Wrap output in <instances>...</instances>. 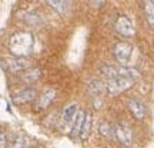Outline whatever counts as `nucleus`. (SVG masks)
I'll return each instance as SVG.
<instances>
[{"instance_id":"f257e3e1","label":"nucleus","mask_w":154,"mask_h":148,"mask_svg":"<svg viewBox=\"0 0 154 148\" xmlns=\"http://www.w3.org/2000/svg\"><path fill=\"white\" fill-rule=\"evenodd\" d=\"M9 51L14 57H27L34 50V36L30 32L22 30L11 34L7 43Z\"/></svg>"},{"instance_id":"f03ea898","label":"nucleus","mask_w":154,"mask_h":148,"mask_svg":"<svg viewBox=\"0 0 154 148\" xmlns=\"http://www.w3.org/2000/svg\"><path fill=\"white\" fill-rule=\"evenodd\" d=\"M100 73L103 74L104 77L107 78H114V77H127V78H133V80H137L140 77V71L133 68V67H128V66H103L100 68Z\"/></svg>"},{"instance_id":"7ed1b4c3","label":"nucleus","mask_w":154,"mask_h":148,"mask_svg":"<svg viewBox=\"0 0 154 148\" xmlns=\"http://www.w3.org/2000/svg\"><path fill=\"white\" fill-rule=\"evenodd\" d=\"M133 78H127V77H114V78H109V81L106 83V87H107V94L110 97H117L123 94L124 91L130 90L134 86Z\"/></svg>"},{"instance_id":"20e7f679","label":"nucleus","mask_w":154,"mask_h":148,"mask_svg":"<svg viewBox=\"0 0 154 148\" xmlns=\"http://www.w3.org/2000/svg\"><path fill=\"white\" fill-rule=\"evenodd\" d=\"M113 54H114V59L119 64L130 66L133 61V56H134V47L127 41H120L114 46Z\"/></svg>"},{"instance_id":"39448f33","label":"nucleus","mask_w":154,"mask_h":148,"mask_svg":"<svg viewBox=\"0 0 154 148\" xmlns=\"http://www.w3.org/2000/svg\"><path fill=\"white\" fill-rule=\"evenodd\" d=\"M114 30L117 33L126 38H131L136 36V27L131 19L126 14H120L114 22Z\"/></svg>"},{"instance_id":"423d86ee","label":"nucleus","mask_w":154,"mask_h":148,"mask_svg":"<svg viewBox=\"0 0 154 148\" xmlns=\"http://www.w3.org/2000/svg\"><path fill=\"white\" fill-rule=\"evenodd\" d=\"M114 138L123 147H130L133 144V130L124 121L117 122L114 127Z\"/></svg>"},{"instance_id":"0eeeda50","label":"nucleus","mask_w":154,"mask_h":148,"mask_svg":"<svg viewBox=\"0 0 154 148\" xmlns=\"http://www.w3.org/2000/svg\"><path fill=\"white\" fill-rule=\"evenodd\" d=\"M5 67L7 71L16 74V73L29 70L32 67V63H30V60L27 57H14L13 56V59H7L5 61Z\"/></svg>"},{"instance_id":"6e6552de","label":"nucleus","mask_w":154,"mask_h":148,"mask_svg":"<svg viewBox=\"0 0 154 148\" xmlns=\"http://www.w3.org/2000/svg\"><path fill=\"white\" fill-rule=\"evenodd\" d=\"M127 108L130 111V114L138 121H143L144 118H146V115H147V108H146V105H144L138 98L130 100L128 104H127Z\"/></svg>"},{"instance_id":"1a4fd4ad","label":"nucleus","mask_w":154,"mask_h":148,"mask_svg":"<svg viewBox=\"0 0 154 148\" xmlns=\"http://www.w3.org/2000/svg\"><path fill=\"white\" fill-rule=\"evenodd\" d=\"M36 97H37V91L34 88H24V90H22V91H19V93H16L13 95V103L17 105L29 104Z\"/></svg>"},{"instance_id":"9d476101","label":"nucleus","mask_w":154,"mask_h":148,"mask_svg":"<svg viewBox=\"0 0 154 148\" xmlns=\"http://www.w3.org/2000/svg\"><path fill=\"white\" fill-rule=\"evenodd\" d=\"M56 95H57V93H56L54 90H51V88L46 90V91L38 97V101H37V104H36V111L40 113V111L47 110L50 105L53 104V101L56 100Z\"/></svg>"},{"instance_id":"9b49d317","label":"nucleus","mask_w":154,"mask_h":148,"mask_svg":"<svg viewBox=\"0 0 154 148\" xmlns=\"http://www.w3.org/2000/svg\"><path fill=\"white\" fill-rule=\"evenodd\" d=\"M87 91L93 98H96V97H103L104 94H107V87H106V84L101 81V80L94 78L91 81H88Z\"/></svg>"},{"instance_id":"f8f14e48","label":"nucleus","mask_w":154,"mask_h":148,"mask_svg":"<svg viewBox=\"0 0 154 148\" xmlns=\"http://www.w3.org/2000/svg\"><path fill=\"white\" fill-rule=\"evenodd\" d=\"M84 115H86V113L83 110H77L76 115H74V120L72 122V128H70V135L74 140L79 138V135H80V130H82L83 121H84Z\"/></svg>"},{"instance_id":"ddd939ff","label":"nucleus","mask_w":154,"mask_h":148,"mask_svg":"<svg viewBox=\"0 0 154 148\" xmlns=\"http://www.w3.org/2000/svg\"><path fill=\"white\" fill-rule=\"evenodd\" d=\"M77 110H79L77 104H70V105H67V107H64V110H63L61 117H60V121H61V124H63V127H67V125L72 127V122L74 120V115H76Z\"/></svg>"},{"instance_id":"4468645a","label":"nucleus","mask_w":154,"mask_h":148,"mask_svg":"<svg viewBox=\"0 0 154 148\" xmlns=\"http://www.w3.org/2000/svg\"><path fill=\"white\" fill-rule=\"evenodd\" d=\"M91 127H93V117H91V114H90V113H86V115H84V121H83V125H82V130H80L79 140L86 141V140L90 137Z\"/></svg>"},{"instance_id":"2eb2a0df","label":"nucleus","mask_w":154,"mask_h":148,"mask_svg":"<svg viewBox=\"0 0 154 148\" xmlns=\"http://www.w3.org/2000/svg\"><path fill=\"white\" fill-rule=\"evenodd\" d=\"M46 3L60 16H64L69 10V0H46Z\"/></svg>"},{"instance_id":"dca6fc26","label":"nucleus","mask_w":154,"mask_h":148,"mask_svg":"<svg viewBox=\"0 0 154 148\" xmlns=\"http://www.w3.org/2000/svg\"><path fill=\"white\" fill-rule=\"evenodd\" d=\"M144 16L147 20V24L154 30V0H144Z\"/></svg>"},{"instance_id":"f3484780","label":"nucleus","mask_w":154,"mask_h":148,"mask_svg":"<svg viewBox=\"0 0 154 148\" xmlns=\"http://www.w3.org/2000/svg\"><path fill=\"white\" fill-rule=\"evenodd\" d=\"M40 76H42V71L38 68H32V70L26 71V74H23V80L30 84V83H34L36 80H38Z\"/></svg>"},{"instance_id":"a211bd4d","label":"nucleus","mask_w":154,"mask_h":148,"mask_svg":"<svg viewBox=\"0 0 154 148\" xmlns=\"http://www.w3.org/2000/svg\"><path fill=\"white\" fill-rule=\"evenodd\" d=\"M99 132L106 138H114V127H111L109 122H103L99 127Z\"/></svg>"},{"instance_id":"6ab92c4d","label":"nucleus","mask_w":154,"mask_h":148,"mask_svg":"<svg viewBox=\"0 0 154 148\" xmlns=\"http://www.w3.org/2000/svg\"><path fill=\"white\" fill-rule=\"evenodd\" d=\"M11 147H29V140L26 137H17L13 141Z\"/></svg>"},{"instance_id":"aec40b11","label":"nucleus","mask_w":154,"mask_h":148,"mask_svg":"<svg viewBox=\"0 0 154 148\" xmlns=\"http://www.w3.org/2000/svg\"><path fill=\"white\" fill-rule=\"evenodd\" d=\"M7 135H6L3 131H0V148H3V147H6L7 145Z\"/></svg>"},{"instance_id":"412c9836","label":"nucleus","mask_w":154,"mask_h":148,"mask_svg":"<svg viewBox=\"0 0 154 148\" xmlns=\"http://www.w3.org/2000/svg\"><path fill=\"white\" fill-rule=\"evenodd\" d=\"M90 3H91L94 7H101V6L106 3V0H90Z\"/></svg>"}]
</instances>
